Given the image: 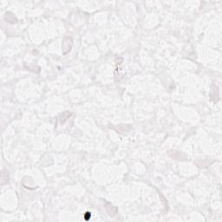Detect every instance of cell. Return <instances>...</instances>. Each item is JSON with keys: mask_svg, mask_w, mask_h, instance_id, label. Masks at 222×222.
Returning <instances> with one entry per match:
<instances>
[{"mask_svg": "<svg viewBox=\"0 0 222 222\" xmlns=\"http://www.w3.org/2000/svg\"><path fill=\"white\" fill-rule=\"evenodd\" d=\"M72 39L71 38H66L63 42V53H65V50H67V53L71 50Z\"/></svg>", "mask_w": 222, "mask_h": 222, "instance_id": "cell-1", "label": "cell"}]
</instances>
